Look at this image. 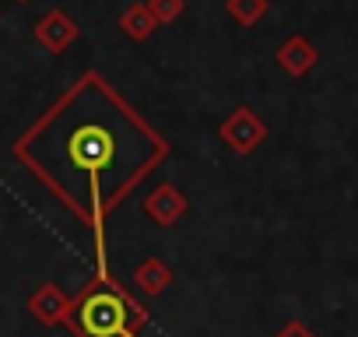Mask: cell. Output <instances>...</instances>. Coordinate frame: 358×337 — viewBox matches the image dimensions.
Instances as JSON below:
<instances>
[{"mask_svg": "<svg viewBox=\"0 0 358 337\" xmlns=\"http://www.w3.org/2000/svg\"><path fill=\"white\" fill-rule=\"evenodd\" d=\"M155 29H158V22H155V15L148 11L144 0H137V4L123 8V15H120V32H123L127 39H134V43H148V39L155 36Z\"/></svg>", "mask_w": 358, "mask_h": 337, "instance_id": "cell-9", "label": "cell"}, {"mask_svg": "<svg viewBox=\"0 0 358 337\" xmlns=\"http://www.w3.org/2000/svg\"><path fill=\"white\" fill-rule=\"evenodd\" d=\"M225 11L236 25L253 29L257 22H264V15L271 11V0H225Z\"/></svg>", "mask_w": 358, "mask_h": 337, "instance_id": "cell-10", "label": "cell"}, {"mask_svg": "<svg viewBox=\"0 0 358 337\" xmlns=\"http://www.w3.org/2000/svg\"><path fill=\"white\" fill-rule=\"evenodd\" d=\"M267 123L250 109V106H236L225 120H222V127H218V137L225 141V148H232L236 155H253L264 141H267Z\"/></svg>", "mask_w": 358, "mask_h": 337, "instance_id": "cell-3", "label": "cell"}, {"mask_svg": "<svg viewBox=\"0 0 358 337\" xmlns=\"http://www.w3.org/2000/svg\"><path fill=\"white\" fill-rule=\"evenodd\" d=\"M172 267L162 260V257H144L137 267H134V274H130V281H134V288L141 292V295H148V299H155V295H162L169 285H172Z\"/></svg>", "mask_w": 358, "mask_h": 337, "instance_id": "cell-8", "label": "cell"}, {"mask_svg": "<svg viewBox=\"0 0 358 337\" xmlns=\"http://www.w3.org/2000/svg\"><path fill=\"white\" fill-rule=\"evenodd\" d=\"M74 337H141L148 327V306L137 302L106 264L71 295V316L64 323Z\"/></svg>", "mask_w": 358, "mask_h": 337, "instance_id": "cell-2", "label": "cell"}, {"mask_svg": "<svg viewBox=\"0 0 358 337\" xmlns=\"http://www.w3.org/2000/svg\"><path fill=\"white\" fill-rule=\"evenodd\" d=\"M274 60H278V67H281L288 78H306V74L316 67L320 53H316V46H313L306 36H288V39L278 46Z\"/></svg>", "mask_w": 358, "mask_h": 337, "instance_id": "cell-7", "label": "cell"}, {"mask_svg": "<svg viewBox=\"0 0 358 337\" xmlns=\"http://www.w3.org/2000/svg\"><path fill=\"white\" fill-rule=\"evenodd\" d=\"M11 155L95 239L106 264V215L169 155V141L99 74L85 71L11 148Z\"/></svg>", "mask_w": 358, "mask_h": 337, "instance_id": "cell-1", "label": "cell"}, {"mask_svg": "<svg viewBox=\"0 0 358 337\" xmlns=\"http://www.w3.org/2000/svg\"><path fill=\"white\" fill-rule=\"evenodd\" d=\"M15 4H29V0H15Z\"/></svg>", "mask_w": 358, "mask_h": 337, "instance_id": "cell-13", "label": "cell"}, {"mask_svg": "<svg viewBox=\"0 0 358 337\" xmlns=\"http://www.w3.org/2000/svg\"><path fill=\"white\" fill-rule=\"evenodd\" d=\"M144 4H148V11L155 15L158 25H172L176 18H183V11H187V0H144Z\"/></svg>", "mask_w": 358, "mask_h": 337, "instance_id": "cell-11", "label": "cell"}, {"mask_svg": "<svg viewBox=\"0 0 358 337\" xmlns=\"http://www.w3.org/2000/svg\"><path fill=\"white\" fill-rule=\"evenodd\" d=\"M78 36H81V29H78V22H74L64 8L46 11V15L32 25V39H36L46 53H53V57H64V53L78 43Z\"/></svg>", "mask_w": 358, "mask_h": 337, "instance_id": "cell-4", "label": "cell"}, {"mask_svg": "<svg viewBox=\"0 0 358 337\" xmlns=\"http://www.w3.org/2000/svg\"><path fill=\"white\" fill-rule=\"evenodd\" d=\"M274 337H316V334H313V330H309L302 320H288V323H285V327H281Z\"/></svg>", "mask_w": 358, "mask_h": 337, "instance_id": "cell-12", "label": "cell"}, {"mask_svg": "<svg viewBox=\"0 0 358 337\" xmlns=\"http://www.w3.org/2000/svg\"><path fill=\"white\" fill-rule=\"evenodd\" d=\"M29 313L43 323V327H64L71 316V295L57 285V281H43L32 295H29Z\"/></svg>", "mask_w": 358, "mask_h": 337, "instance_id": "cell-6", "label": "cell"}, {"mask_svg": "<svg viewBox=\"0 0 358 337\" xmlns=\"http://www.w3.org/2000/svg\"><path fill=\"white\" fill-rule=\"evenodd\" d=\"M144 215L155 222V225H162V229H169V225H179L183 222V215H187V208H190V201H187V194L179 190V187H172V183H162V187H155L148 197H144Z\"/></svg>", "mask_w": 358, "mask_h": 337, "instance_id": "cell-5", "label": "cell"}]
</instances>
